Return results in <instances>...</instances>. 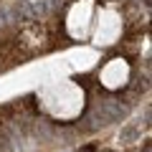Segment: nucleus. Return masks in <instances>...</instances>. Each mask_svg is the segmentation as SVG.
Masks as SVG:
<instances>
[{
	"mask_svg": "<svg viewBox=\"0 0 152 152\" xmlns=\"http://www.w3.org/2000/svg\"><path fill=\"white\" fill-rule=\"evenodd\" d=\"M84 152H96V145H86V147H84Z\"/></svg>",
	"mask_w": 152,
	"mask_h": 152,
	"instance_id": "1",
	"label": "nucleus"
}]
</instances>
